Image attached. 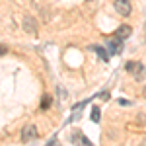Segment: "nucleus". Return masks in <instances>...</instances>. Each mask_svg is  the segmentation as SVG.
<instances>
[{
  "instance_id": "nucleus-14",
  "label": "nucleus",
  "mask_w": 146,
  "mask_h": 146,
  "mask_svg": "<svg viewBox=\"0 0 146 146\" xmlns=\"http://www.w3.org/2000/svg\"><path fill=\"white\" fill-rule=\"evenodd\" d=\"M119 103L121 105H131V101H127V100H119Z\"/></svg>"
},
{
  "instance_id": "nucleus-1",
  "label": "nucleus",
  "mask_w": 146,
  "mask_h": 146,
  "mask_svg": "<svg viewBox=\"0 0 146 146\" xmlns=\"http://www.w3.org/2000/svg\"><path fill=\"white\" fill-rule=\"evenodd\" d=\"M115 10L117 14H121V16H129L131 12H133V6H131V0H115Z\"/></svg>"
},
{
  "instance_id": "nucleus-11",
  "label": "nucleus",
  "mask_w": 146,
  "mask_h": 146,
  "mask_svg": "<svg viewBox=\"0 0 146 146\" xmlns=\"http://www.w3.org/2000/svg\"><path fill=\"white\" fill-rule=\"evenodd\" d=\"M78 138H80V142H82V146H92V142L86 138V136H78Z\"/></svg>"
},
{
  "instance_id": "nucleus-10",
  "label": "nucleus",
  "mask_w": 146,
  "mask_h": 146,
  "mask_svg": "<svg viewBox=\"0 0 146 146\" xmlns=\"http://www.w3.org/2000/svg\"><path fill=\"white\" fill-rule=\"evenodd\" d=\"M47 146H60V142H58V138H56V136H53V138L47 142Z\"/></svg>"
},
{
  "instance_id": "nucleus-13",
  "label": "nucleus",
  "mask_w": 146,
  "mask_h": 146,
  "mask_svg": "<svg viewBox=\"0 0 146 146\" xmlns=\"http://www.w3.org/2000/svg\"><path fill=\"white\" fill-rule=\"evenodd\" d=\"M6 53H8V49H6L4 45H0V55H6Z\"/></svg>"
},
{
  "instance_id": "nucleus-12",
  "label": "nucleus",
  "mask_w": 146,
  "mask_h": 146,
  "mask_svg": "<svg viewBox=\"0 0 146 146\" xmlns=\"http://www.w3.org/2000/svg\"><path fill=\"white\" fill-rule=\"evenodd\" d=\"M135 64H136V62H127V66H125V68H127L129 72H133V68H135Z\"/></svg>"
},
{
  "instance_id": "nucleus-6",
  "label": "nucleus",
  "mask_w": 146,
  "mask_h": 146,
  "mask_svg": "<svg viewBox=\"0 0 146 146\" xmlns=\"http://www.w3.org/2000/svg\"><path fill=\"white\" fill-rule=\"evenodd\" d=\"M133 70H136V72H135V78H136V80H142V78L146 76V68H144V64H138V62H136Z\"/></svg>"
},
{
  "instance_id": "nucleus-2",
  "label": "nucleus",
  "mask_w": 146,
  "mask_h": 146,
  "mask_svg": "<svg viewBox=\"0 0 146 146\" xmlns=\"http://www.w3.org/2000/svg\"><path fill=\"white\" fill-rule=\"evenodd\" d=\"M35 136H37V127H35V125H25L23 131H22V140L23 142H29Z\"/></svg>"
},
{
  "instance_id": "nucleus-15",
  "label": "nucleus",
  "mask_w": 146,
  "mask_h": 146,
  "mask_svg": "<svg viewBox=\"0 0 146 146\" xmlns=\"http://www.w3.org/2000/svg\"><path fill=\"white\" fill-rule=\"evenodd\" d=\"M140 146H146V138H144V140H142V142H140Z\"/></svg>"
},
{
  "instance_id": "nucleus-4",
  "label": "nucleus",
  "mask_w": 146,
  "mask_h": 146,
  "mask_svg": "<svg viewBox=\"0 0 146 146\" xmlns=\"http://www.w3.org/2000/svg\"><path fill=\"white\" fill-rule=\"evenodd\" d=\"M133 33V29H131V25H121V27H119V29H117V31H115V37H119V39H127V37H129V35Z\"/></svg>"
},
{
  "instance_id": "nucleus-3",
  "label": "nucleus",
  "mask_w": 146,
  "mask_h": 146,
  "mask_svg": "<svg viewBox=\"0 0 146 146\" xmlns=\"http://www.w3.org/2000/svg\"><path fill=\"white\" fill-rule=\"evenodd\" d=\"M121 49H123V39H119V37L113 35L111 39H109V56L121 53Z\"/></svg>"
},
{
  "instance_id": "nucleus-5",
  "label": "nucleus",
  "mask_w": 146,
  "mask_h": 146,
  "mask_svg": "<svg viewBox=\"0 0 146 146\" xmlns=\"http://www.w3.org/2000/svg\"><path fill=\"white\" fill-rule=\"evenodd\" d=\"M23 25H25V31H29V33H35V29H37V22L33 18H25Z\"/></svg>"
},
{
  "instance_id": "nucleus-8",
  "label": "nucleus",
  "mask_w": 146,
  "mask_h": 146,
  "mask_svg": "<svg viewBox=\"0 0 146 146\" xmlns=\"http://www.w3.org/2000/svg\"><path fill=\"white\" fill-rule=\"evenodd\" d=\"M92 121L94 123H100V107H94L92 109Z\"/></svg>"
},
{
  "instance_id": "nucleus-9",
  "label": "nucleus",
  "mask_w": 146,
  "mask_h": 146,
  "mask_svg": "<svg viewBox=\"0 0 146 146\" xmlns=\"http://www.w3.org/2000/svg\"><path fill=\"white\" fill-rule=\"evenodd\" d=\"M41 107H43V109H49V107H51V98H49V96H47V98H43V103H41Z\"/></svg>"
},
{
  "instance_id": "nucleus-7",
  "label": "nucleus",
  "mask_w": 146,
  "mask_h": 146,
  "mask_svg": "<svg viewBox=\"0 0 146 146\" xmlns=\"http://www.w3.org/2000/svg\"><path fill=\"white\" fill-rule=\"evenodd\" d=\"M92 49H94V51H96V53L101 56V60H109V53H107V51H105L101 45H94Z\"/></svg>"
}]
</instances>
